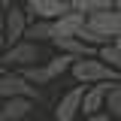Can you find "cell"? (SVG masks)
I'll return each instance as SVG.
<instances>
[{
  "instance_id": "6da1fadb",
  "label": "cell",
  "mask_w": 121,
  "mask_h": 121,
  "mask_svg": "<svg viewBox=\"0 0 121 121\" xmlns=\"http://www.w3.org/2000/svg\"><path fill=\"white\" fill-rule=\"evenodd\" d=\"M76 82L82 85H94V82H121V73L115 67H109L100 55H91V58H76L70 67Z\"/></svg>"
},
{
  "instance_id": "7a4b0ae2",
  "label": "cell",
  "mask_w": 121,
  "mask_h": 121,
  "mask_svg": "<svg viewBox=\"0 0 121 121\" xmlns=\"http://www.w3.org/2000/svg\"><path fill=\"white\" fill-rule=\"evenodd\" d=\"M85 24H88L94 33H100L106 43H115V36H121V9L109 6L103 12H91Z\"/></svg>"
},
{
  "instance_id": "3957f363",
  "label": "cell",
  "mask_w": 121,
  "mask_h": 121,
  "mask_svg": "<svg viewBox=\"0 0 121 121\" xmlns=\"http://www.w3.org/2000/svg\"><path fill=\"white\" fill-rule=\"evenodd\" d=\"M36 48H39V43H33V39H18V43L6 45L3 48V55H0V64L6 67V70H12V67H27V64H36Z\"/></svg>"
},
{
  "instance_id": "277c9868",
  "label": "cell",
  "mask_w": 121,
  "mask_h": 121,
  "mask_svg": "<svg viewBox=\"0 0 121 121\" xmlns=\"http://www.w3.org/2000/svg\"><path fill=\"white\" fill-rule=\"evenodd\" d=\"M0 97L6 100V97H30V100H39V91L33 82L24 79L21 70H6V73L0 76Z\"/></svg>"
},
{
  "instance_id": "5b68a950",
  "label": "cell",
  "mask_w": 121,
  "mask_h": 121,
  "mask_svg": "<svg viewBox=\"0 0 121 121\" xmlns=\"http://www.w3.org/2000/svg\"><path fill=\"white\" fill-rule=\"evenodd\" d=\"M27 24H30V18L27 12H24V6H6L3 9V33H6V45H12L18 43V39H24V33H27Z\"/></svg>"
},
{
  "instance_id": "8992f818",
  "label": "cell",
  "mask_w": 121,
  "mask_h": 121,
  "mask_svg": "<svg viewBox=\"0 0 121 121\" xmlns=\"http://www.w3.org/2000/svg\"><path fill=\"white\" fill-rule=\"evenodd\" d=\"M118 82H94L85 88V97H82V115H100L106 112V94L115 88Z\"/></svg>"
},
{
  "instance_id": "52a82bcc",
  "label": "cell",
  "mask_w": 121,
  "mask_h": 121,
  "mask_svg": "<svg viewBox=\"0 0 121 121\" xmlns=\"http://www.w3.org/2000/svg\"><path fill=\"white\" fill-rule=\"evenodd\" d=\"M82 97H85V85L79 82L76 88H70L58 100V106H55V118H58V121H76L79 115H82Z\"/></svg>"
},
{
  "instance_id": "ba28073f",
  "label": "cell",
  "mask_w": 121,
  "mask_h": 121,
  "mask_svg": "<svg viewBox=\"0 0 121 121\" xmlns=\"http://www.w3.org/2000/svg\"><path fill=\"white\" fill-rule=\"evenodd\" d=\"M67 9H73L70 6V0H24V12L27 18H48V21H55L58 15H64Z\"/></svg>"
},
{
  "instance_id": "9c48e42d",
  "label": "cell",
  "mask_w": 121,
  "mask_h": 121,
  "mask_svg": "<svg viewBox=\"0 0 121 121\" xmlns=\"http://www.w3.org/2000/svg\"><path fill=\"white\" fill-rule=\"evenodd\" d=\"M85 21H88V15L79 12V9H67L64 15L55 18V36H79V30L85 27ZM52 36V39H55Z\"/></svg>"
},
{
  "instance_id": "30bf717a",
  "label": "cell",
  "mask_w": 121,
  "mask_h": 121,
  "mask_svg": "<svg viewBox=\"0 0 121 121\" xmlns=\"http://www.w3.org/2000/svg\"><path fill=\"white\" fill-rule=\"evenodd\" d=\"M33 103L36 100H30V97H6L0 103V121H21V118H27Z\"/></svg>"
},
{
  "instance_id": "8fae6325",
  "label": "cell",
  "mask_w": 121,
  "mask_h": 121,
  "mask_svg": "<svg viewBox=\"0 0 121 121\" xmlns=\"http://www.w3.org/2000/svg\"><path fill=\"white\" fill-rule=\"evenodd\" d=\"M52 43L58 45V52H67L73 58H91V55H97V45L85 43L82 36H55Z\"/></svg>"
},
{
  "instance_id": "7c38bea8",
  "label": "cell",
  "mask_w": 121,
  "mask_h": 121,
  "mask_svg": "<svg viewBox=\"0 0 121 121\" xmlns=\"http://www.w3.org/2000/svg\"><path fill=\"white\" fill-rule=\"evenodd\" d=\"M27 39L33 43H52V36H55V21H48V18H33L27 24V33H24Z\"/></svg>"
},
{
  "instance_id": "4fadbf2b",
  "label": "cell",
  "mask_w": 121,
  "mask_h": 121,
  "mask_svg": "<svg viewBox=\"0 0 121 121\" xmlns=\"http://www.w3.org/2000/svg\"><path fill=\"white\" fill-rule=\"evenodd\" d=\"M21 73H24V79L33 82V85H48V82H52V73H48L45 64H27V67H21Z\"/></svg>"
},
{
  "instance_id": "5bb4252c",
  "label": "cell",
  "mask_w": 121,
  "mask_h": 121,
  "mask_svg": "<svg viewBox=\"0 0 121 121\" xmlns=\"http://www.w3.org/2000/svg\"><path fill=\"white\" fill-rule=\"evenodd\" d=\"M73 55H67V52H58L55 58L48 60L45 67H48V73H52V79H58V76H64V73H70V67H73Z\"/></svg>"
},
{
  "instance_id": "9a60e30c",
  "label": "cell",
  "mask_w": 121,
  "mask_h": 121,
  "mask_svg": "<svg viewBox=\"0 0 121 121\" xmlns=\"http://www.w3.org/2000/svg\"><path fill=\"white\" fill-rule=\"evenodd\" d=\"M70 6L79 9V12H85V15H91V12H103V9L115 6V3L112 0H70Z\"/></svg>"
},
{
  "instance_id": "2e32d148",
  "label": "cell",
  "mask_w": 121,
  "mask_h": 121,
  "mask_svg": "<svg viewBox=\"0 0 121 121\" xmlns=\"http://www.w3.org/2000/svg\"><path fill=\"white\" fill-rule=\"evenodd\" d=\"M106 115L121 121V82L109 91V94H106Z\"/></svg>"
},
{
  "instance_id": "e0dca14e",
  "label": "cell",
  "mask_w": 121,
  "mask_h": 121,
  "mask_svg": "<svg viewBox=\"0 0 121 121\" xmlns=\"http://www.w3.org/2000/svg\"><path fill=\"white\" fill-rule=\"evenodd\" d=\"M97 55H100V58H103L106 64H109V67H115V70L121 73V48H118L115 43H106V45H100V48H97Z\"/></svg>"
},
{
  "instance_id": "ac0fdd59",
  "label": "cell",
  "mask_w": 121,
  "mask_h": 121,
  "mask_svg": "<svg viewBox=\"0 0 121 121\" xmlns=\"http://www.w3.org/2000/svg\"><path fill=\"white\" fill-rule=\"evenodd\" d=\"M106 118V112H100V115H82V118H76V121H103Z\"/></svg>"
},
{
  "instance_id": "d6986e66",
  "label": "cell",
  "mask_w": 121,
  "mask_h": 121,
  "mask_svg": "<svg viewBox=\"0 0 121 121\" xmlns=\"http://www.w3.org/2000/svg\"><path fill=\"white\" fill-rule=\"evenodd\" d=\"M3 48H6V33H3V27H0V55H3Z\"/></svg>"
},
{
  "instance_id": "ffe728a7",
  "label": "cell",
  "mask_w": 121,
  "mask_h": 121,
  "mask_svg": "<svg viewBox=\"0 0 121 121\" xmlns=\"http://www.w3.org/2000/svg\"><path fill=\"white\" fill-rule=\"evenodd\" d=\"M15 3H21V0H0V6L6 9V6H15Z\"/></svg>"
},
{
  "instance_id": "44dd1931",
  "label": "cell",
  "mask_w": 121,
  "mask_h": 121,
  "mask_svg": "<svg viewBox=\"0 0 121 121\" xmlns=\"http://www.w3.org/2000/svg\"><path fill=\"white\" fill-rule=\"evenodd\" d=\"M112 3H115V9H121V0H112Z\"/></svg>"
},
{
  "instance_id": "7402d4cb",
  "label": "cell",
  "mask_w": 121,
  "mask_h": 121,
  "mask_svg": "<svg viewBox=\"0 0 121 121\" xmlns=\"http://www.w3.org/2000/svg\"><path fill=\"white\" fill-rule=\"evenodd\" d=\"M115 45H118V48H121V36H115Z\"/></svg>"
},
{
  "instance_id": "603a6c76",
  "label": "cell",
  "mask_w": 121,
  "mask_h": 121,
  "mask_svg": "<svg viewBox=\"0 0 121 121\" xmlns=\"http://www.w3.org/2000/svg\"><path fill=\"white\" fill-rule=\"evenodd\" d=\"M0 24H3V6H0Z\"/></svg>"
},
{
  "instance_id": "cb8c5ba5",
  "label": "cell",
  "mask_w": 121,
  "mask_h": 121,
  "mask_svg": "<svg viewBox=\"0 0 121 121\" xmlns=\"http://www.w3.org/2000/svg\"><path fill=\"white\" fill-rule=\"evenodd\" d=\"M3 73H6V67H3V64H0V76H3Z\"/></svg>"
},
{
  "instance_id": "d4e9b609",
  "label": "cell",
  "mask_w": 121,
  "mask_h": 121,
  "mask_svg": "<svg viewBox=\"0 0 121 121\" xmlns=\"http://www.w3.org/2000/svg\"><path fill=\"white\" fill-rule=\"evenodd\" d=\"M103 121H118V118H109V115H106V118H103Z\"/></svg>"
},
{
  "instance_id": "484cf974",
  "label": "cell",
  "mask_w": 121,
  "mask_h": 121,
  "mask_svg": "<svg viewBox=\"0 0 121 121\" xmlns=\"http://www.w3.org/2000/svg\"><path fill=\"white\" fill-rule=\"evenodd\" d=\"M0 103H3V97H0Z\"/></svg>"
}]
</instances>
